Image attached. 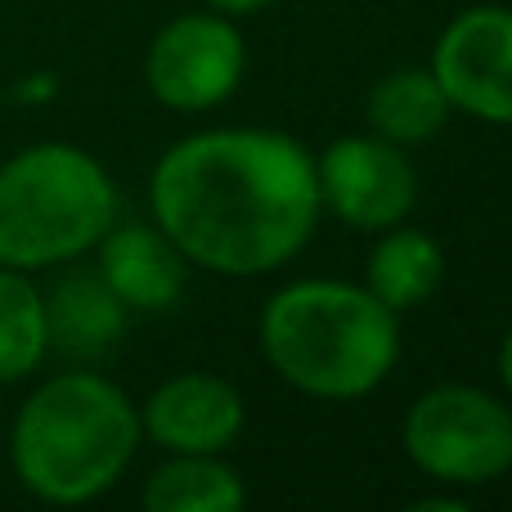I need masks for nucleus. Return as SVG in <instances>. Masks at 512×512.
Here are the masks:
<instances>
[{"mask_svg": "<svg viewBox=\"0 0 512 512\" xmlns=\"http://www.w3.org/2000/svg\"><path fill=\"white\" fill-rule=\"evenodd\" d=\"M149 212L189 265L261 279L306 248L324 207L306 144L261 126H221L162 153Z\"/></svg>", "mask_w": 512, "mask_h": 512, "instance_id": "obj_1", "label": "nucleus"}, {"mask_svg": "<svg viewBox=\"0 0 512 512\" xmlns=\"http://www.w3.org/2000/svg\"><path fill=\"white\" fill-rule=\"evenodd\" d=\"M140 441L135 400L104 373L68 369L23 400L9 432V459L27 495L54 508H77L126 477Z\"/></svg>", "mask_w": 512, "mask_h": 512, "instance_id": "obj_2", "label": "nucleus"}, {"mask_svg": "<svg viewBox=\"0 0 512 512\" xmlns=\"http://www.w3.org/2000/svg\"><path fill=\"white\" fill-rule=\"evenodd\" d=\"M261 355L292 391L360 400L400 360V315L364 283L297 279L261 306Z\"/></svg>", "mask_w": 512, "mask_h": 512, "instance_id": "obj_3", "label": "nucleus"}, {"mask_svg": "<svg viewBox=\"0 0 512 512\" xmlns=\"http://www.w3.org/2000/svg\"><path fill=\"white\" fill-rule=\"evenodd\" d=\"M117 221V185L95 153L27 144L0 167V265L54 270L86 256Z\"/></svg>", "mask_w": 512, "mask_h": 512, "instance_id": "obj_4", "label": "nucleus"}, {"mask_svg": "<svg viewBox=\"0 0 512 512\" xmlns=\"http://www.w3.org/2000/svg\"><path fill=\"white\" fill-rule=\"evenodd\" d=\"M400 445L441 486H490L512 472V405L468 382H445L409 405Z\"/></svg>", "mask_w": 512, "mask_h": 512, "instance_id": "obj_5", "label": "nucleus"}, {"mask_svg": "<svg viewBox=\"0 0 512 512\" xmlns=\"http://www.w3.org/2000/svg\"><path fill=\"white\" fill-rule=\"evenodd\" d=\"M248 68V45L230 14L198 9L180 14L149 41L144 86L171 113H207L239 90Z\"/></svg>", "mask_w": 512, "mask_h": 512, "instance_id": "obj_6", "label": "nucleus"}, {"mask_svg": "<svg viewBox=\"0 0 512 512\" xmlns=\"http://www.w3.org/2000/svg\"><path fill=\"white\" fill-rule=\"evenodd\" d=\"M319 207L360 234L400 225L418 203V171L405 149L382 135H346L315 158Z\"/></svg>", "mask_w": 512, "mask_h": 512, "instance_id": "obj_7", "label": "nucleus"}, {"mask_svg": "<svg viewBox=\"0 0 512 512\" xmlns=\"http://www.w3.org/2000/svg\"><path fill=\"white\" fill-rule=\"evenodd\" d=\"M427 68L450 108L490 126H512V9L477 5L450 18Z\"/></svg>", "mask_w": 512, "mask_h": 512, "instance_id": "obj_8", "label": "nucleus"}, {"mask_svg": "<svg viewBox=\"0 0 512 512\" xmlns=\"http://www.w3.org/2000/svg\"><path fill=\"white\" fill-rule=\"evenodd\" d=\"M248 423L239 387L221 373H176L140 405V432L167 454H225Z\"/></svg>", "mask_w": 512, "mask_h": 512, "instance_id": "obj_9", "label": "nucleus"}, {"mask_svg": "<svg viewBox=\"0 0 512 512\" xmlns=\"http://www.w3.org/2000/svg\"><path fill=\"white\" fill-rule=\"evenodd\" d=\"M104 283L122 297L126 310H171L185 292L189 261L176 252V243L158 230V225H108V234L95 243Z\"/></svg>", "mask_w": 512, "mask_h": 512, "instance_id": "obj_10", "label": "nucleus"}, {"mask_svg": "<svg viewBox=\"0 0 512 512\" xmlns=\"http://www.w3.org/2000/svg\"><path fill=\"white\" fill-rule=\"evenodd\" d=\"M45 315H50V351H63L72 360H99L126 333V315L113 288L99 270H72L45 292Z\"/></svg>", "mask_w": 512, "mask_h": 512, "instance_id": "obj_11", "label": "nucleus"}, {"mask_svg": "<svg viewBox=\"0 0 512 512\" xmlns=\"http://www.w3.org/2000/svg\"><path fill=\"white\" fill-rule=\"evenodd\" d=\"M445 274H450V261H445L441 243L400 221L391 230H382L378 243H373L369 265H364V288L382 306L405 315V310L427 306L445 288Z\"/></svg>", "mask_w": 512, "mask_h": 512, "instance_id": "obj_12", "label": "nucleus"}, {"mask_svg": "<svg viewBox=\"0 0 512 512\" xmlns=\"http://www.w3.org/2000/svg\"><path fill=\"white\" fill-rule=\"evenodd\" d=\"M140 504L149 512H239L248 508V486L221 454H171L144 477Z\"/></svg>", "mask_w": 512, "mask_h": 512, "instance_id": "obj_13", "label": "nucleus"}, {"mask_svg": "<svg viewBox=\"0 0 512 512\" xmlns=\"http://www.w3.org/2000/svg\"><path fill=\"white\" fill-rule=\"evenodd\" d=\"M450 99L432 68H396L369 90V126L391 144H423L450 122Z\"/></svg>", "mask_w": 512, "mask_h": 512, "instance_id": "obj_14", "label": "nucleus"}, {"mask_svg": "<svg viewBox=\"0 0 512 512\" xmlns=\"http://www.w3.org/2000/svg\"><path fill=\"white\" fill-rule=\"evenodd\" d=\"M45 355H50L45 292L27 270L0 265V387L36 373Z\"/></svg>", "mask_w": 512, "mask_h": 512, "instance_id": "obj_15", "label": "nucleus"}, {"mask_svg": "<svg viewBox=\"0 0 512 512\" xmlns=\"http://www.w3.org/2000/svg\"><path fill=\"white\" fill-rule=\"evenodd\" d=\"M207 9H216V14H230V18H248V14H261V9H270L274 0H203Z\"/></svg>", "mask_w": 512, "mask_h": 512, "instance_id": "obj_16", "label": "nucleus"}, {"mask_svg": "<svg viewBox=\"0 0 512 512\" xmlns=\"http://www.w3.org/2000/svg\"><path fill=\"white\" fill-rule=\"evenodd\" d=\"M499 378H504V391L512 400V328L504 333V342H499Z\"/></svg>", "mask_w": 512, "mask_h": 512, "instance_id": "obj_17", "label": "nucleus"}, {"mask_svg": "<svg viewBox=\"0 0 512 512\" xmlns=\"http://www.w3.org/2000/svg\"><path fill=\"white\" fill-rule=\"evenodd\" d=\"M0 414H5V400H0Z\"/></svg>", "mask_w": 512, "mask_h": 512, "instance_id": "obj_18", "label": "nucleus"}]
</instances>
